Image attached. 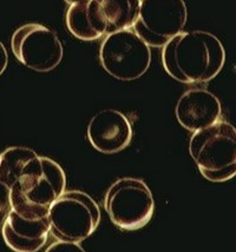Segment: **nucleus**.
Returning <instances> with one entry per match:
<instances>
[{"instance_id":"obj_2","label":"nucleus","mask_w":236,"mask_h":252,"mask_svg":"<svg viewBox=\"0 0 236 252\" xmlns=\"http://www.w3.org/2000/svg\"><path fill=\"white\" fill-rule=\"evenodd\" d=\"M67 176L53 159L38 156L8 190L12 211L29 220L45 218L52 204L65 192Z\"/></svg>"},{"instance_id":"obj_17","label":"nucleus","mask_w":236,"mask_h":252,"mask_svg":"<svg viewBox=\"0 0 236 252\" xmlns=\"http://www.w3.org/2000/svg\"><path fill=\"white\" fill-rule=\"evenodd\" d=\"M65 2H67L68 5H73V4H78V2L82 1H86V0H64Z\"/></svg>"},{"instance_id":"obj_5","label":"nucleus","mask_w":236,"mask_h":252,"mask_svg":"<svg viewBox=\"0 0 236 252\" xmlns=\"http://www.w3.org/2000/svg\"><path fill=\"white\" fill-rule=\"evenodd\" d=\"M104 209L116 226L125 231L144 227L154 215L151 190L142 179L125 177L107 189Z\"/></svg>"},{"instance_id":"obj_11","label":"nucleus","mask_w":236,"mask_h":252,"mask_svg":"<svg viewBox=\"0 0 236 252\" xmlns=\"http://www.w3.org/2000/svg\"><path fill=\"white\" fill-rule=\"evenodd\" d=\"M1 233L6 245L12 251L37 252L46 244L49 238V220L45 217L29 220L11 210L2 224Z\"/></svg>"},{"instance_id":"obj_12","label":"nucleus","mask_w":236,"mask_h":252,"mask_svg":"<svg viewBox=\"0 0 236 252\" xmlns=\"http://www.w3.org/2000/svg\"><path fill=\"white\" fill-rule=\"evenodd\" d=\"M67 28L80 40H97L107 32V23L100 0H86L70 5L67 12Z\"/></svg>"},{"instance_id":"obj_15","label":"nucleus","mask_w":236,"mask_h":252,"mask_svg":"<svg viewBox=\"0 0 236 252\" xmlns=\"http://www.w3.org/2000/svg\"><path fill=\"white\" fill-rule=\"evenodd\" d=\"M45 252H86L78 243L58 241L52 243Z\"/></svg>"},{"instance_id":"obj_4","label":"nucleus","mask_w":236,"mask_h":252,"mask_svg":"<svg viewBox=\"0 0 236 252\" xmlns=\"http://www.w3.org/2000/svg\"><path fill=\"white\" fill-rule=\"evenodd\" d=\"M50 233L58 241L79 243L89 238L101 223V210L83 191H65L49 210Z\"/></svg>"},{"instance_id":"obj_13","label":"nucleus","mask_w":236,"mask_h":252,"mask_svg":"<svg viewBox=\"0 0 236 252\" xmlns=\"http://www.w3.org/2000/svg\"><path fill=\"white\" fill-rule=\"evenodd\" d=\"M107 23V32L133 29L138 18L141 0H100Z\"/></svg>"},{"instance_id":"obj_9","label":"nucleus","mask_w":236,"mask_h":252,"mask_svg":"<svg viewBox=\"0 0 236 252\" xmlns=\"http://www.w3.org/2000/svg\"><path fill=\"white\" fill-rule=\"evenodd\" d=\"M88 139L92 148L105 155L117 154L129 146L133 126L127 116L106 109L96 113L88 125Z\"/></svg>"},{"instance_id":"obj_3","label":"nucleus","mask_w":236,"mask_h":252,"mask_svg":"<svg viewBox=\"0 0 236 252\" xmlns=\"http://www.w3.org/2000/svg\"><path fill=\"white\" fill-rule=\"evenodd\" d=\"M189 152L208 181L222 183L236 176V128L229 123L219 121L194 132Z\"/></svg>"},{"instance_id":"obj_10","label":"nucleus","mask_w":236,"mask_h":252,"mask_svg":"<svg viewBox=\"0 0 236 252\" xmlns=\"http://www.w3.org/2000/svg\"><path fill=\"white\" fill-rule=\"evenodd\" d=\"M222 107L216 95L202 89L184 92L175 107L176 118L188 131L196 132L214 125L221 118Z\"/></svg>"},{"instance_id":"obj_7","label":"nucleus","mask_w":236,"mask_h":252,"mask_svg":"<svg viewBox=\"0 0 236 252\" xmlns=\"http://www.w3.org/2000/svg\"><path fill=\"white\" fill-rule=\"evenodd\" d=\"M187 19L184 0H141L133 30L150 47H163L183 32Z\"/></svg>"},{"instance_id":"obj_16","label":"nucleus","mask_w":236,"mask_h":252,"mask_svg":"<svg viewBox=\"0 0 236 252\" xmlns=\"http://www.w3.org/2000/svg\"><path fill=\"white\" fill-rule=\"evenodd\" d=\"M7 64H8L7 51H6L5 46L2 45L1 41H0V76L4 73L6 67H7Z\"/></svg>"},{"instance_id":"obj_1","label":"nucleus","mask_w":236,"mask_h":252,"mask_svg":"<svg viewBox=\"0 0 236 252\" xmlns=\"http://www.w3.org/2000/svg\"><path fill=\"white\" fill-rule=\"evenodd\" d=\"M226 51L216 35L205 31L181 32L163 46L162 64L170 77L183 84H204L220 73Z\"/></svg>"},{"instance_id":"obj_14","label":"nucleus","mask_w":236,"mask_h":252,"mask_svg":"<svg viewBox=\"0 0 236 252\" xmlns=\"http://www.w3.org/2000/svg\"><path fill=\"white\" fill-rule=\"evenodd\" d=\"M38 157L34 150L24 146H12L0 154V184L10 190L16 184L28 163Z\"/></svg>"},{"instance_id":"obj_8","label":"nucleus","mask_w":236,"mask_h":252,"mask_svg":"<svg viewBox=\"0 0 236 252\" xmlns=\"http://www.w3.org/2000/svg\"><path fill=\"white\" fill-rule=\"evenodd\" d=\"M16 58L37 72H50L61 64L64 49L52 30L41 24H26L14 31L11 39Z\"/></svg>"},{"instance_id":"obj_6","label":"nucleus","mask_w":236,"mask_h":252,"mask_svg":"<svg viewBox=\"0 0 236 252\" xmlns=\"http://www.w3.org/2000/svg\"><path fill=\"white\" fill-rule=\"evenodd\" d=\"M100 61L110 76L131 82L150 67V46L131 29L110 32L101 45Z\"/></svg>"}]
</instances>
